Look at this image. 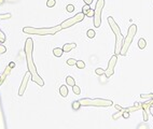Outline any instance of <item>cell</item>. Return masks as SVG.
I'll return each instance as SVG.
<instances>
[{
    "label": "cell",
    "instance_id": "cell-1",
    "mask_svg": "<svg viewBox=\"0 0 153 129\" xmlns=\"http://www.w3.org/2000/svg\"><path fill=\"white\" fill-rule=\"evenodd\" d=\"M32 52H33V41L32 39L28 38L25 43V55H26V59H27V66H28V71L31 74V80L35 83H37L39 86H43L44 82L40 77V75L38 74L36 66L33 63V58H32Z\"/></svg>",
    "mask_w": 153,
    "mask_h": 129
},
{
    "label": "cell",
    "instance_id": "cell-2",
    "mask_svg": "<svg viewBox=\"0 0 153 129\" xmlns=\"http://www.w3.org/2000/svg\"><path fill=\"white\" fill-rule=\"evenodd\" d=\"M61 30L60 25L50 28H33V27H24L23 31L28 35H38V36H46V35H55Z\"/></svg>",
    "mask_w": 153,
    "mask_h": 129
},
{
    "label": "cell",
    "instance_id": "cell-3",
    "mask_svg": "<svg viewBox=\"0 0 153 129\" xmlns=\"http://www.w3.org/2000/svg\"><path fill=\"white\" fill-rule=\"evenodd\" d=\"M108 23L110 25L111 29L114 33H116V55L120 54L121 49H122V45H123V36L121 33L120 27L116 25V23L114 22V19L112 17H108Z\"/></svg>",
    "mask_w": 153,
    "mask_h": 129
},
{
    "label": "cell",
    "instance_id": "cell-4",
    "mask_svg": "<svg viewBox=\"0 0 153 129\" xmlns=\"http://www.w3.org/2000/svg\"><path fill=\"white\" fill-rule=\"evenodd\" d=\"M137 32V26L136 25H132L128 28V31H127V37L124 41H123V45H122V49H121V55H126L127 51H128V47H130V43H132L133 39H134L135 35Z\"/></svg>",
    "mask_w": 153,
    "mask_h": 129
},
{
    "label": "cell",
    "instance_id": "cell-5",
    "mask_svg": "<svg viewBox=\"0 0 153 129\" xmlns=\"http://www.w3.org/2000/svg\"><path fill=\"white\" fill-rule=\"evenodd\" d=\"M81 106H95V107H110L112 106L111 100H105V99H81L79 100Z\"/></svg>",
    "mask_w": 153,
    "mask_h": 129
},
{
    "label": "cell",
    "instance_id": "cell-6",
    "mask_svg": "<svg viewBox=\"0 0 153 129\" xmlns=\"http://www.w3.org/2000/svg\"><path fill=\"white\" fill-rule=\"evenodd\" d=\"M105 4V0H98L96 3V9L94 11V26L95 27H100L101 24V12Z\"/></svg>",
    "mask_w": 153,
    "mask_h": 129
},
{
    "label": "cell",
    "instance_id": "cell-7",
    "mask_svg": "<svg viewBox=\"0 0 153 129\" xmlns=\"http://www.w3.org/2000/svg\"><path fill=\"white\" fill-rule=\"evenodd\" d=\"M83 18H84V14H83V13H78V14L74 15V16L71 17V18L64 21L63 23L60 24V27H61V29L68 28V27L73 26L74 24H77V23H79V22L83 21Z\"/></svg>",
    "mask_w": 153,
    "mask_h": 129
},
{
    "label": "cell",
    "instance_id": "cell-8",
    "mask_svg": "<svg viewBox=\"0 0 153 129\" xmlns=\"http://www.w3.org/2000/svg\"><path fill=\"white\" fill-rule=\"evenodd\" d=\"M116 60H118V57H116V55H113V56L111 57L110 61H109L108 68H107V70L105 71L106 77H110L111 75L113 74V72H114V67H116Z\"/></svg>",
    "mask_w": 153,
    "mask_h": 129
},
{
    "label": "cell",
    "instance_id": "cell-9",
    "mask_svg": "<svg viewBox=\"0 0 153 129\" xmlns=\"http://www.w3.org/2000/svg\"><path fill=\"white\" fill-rule=\"evenodd\" d=\"M30 76H31V74H30V72L28 71V72L25 74V76H24L23 82H22L21 87H19V96H23V95H24V93H25V89H26V87H27V84H28L29 77H30Z\"/></svg>",
    "mask_w": 153,
    "mask_h": 129
},
{
    "label": "cell",
    "instance_id": "cell-10",
    "mask_svg": "<svg viewBox=\"0 0 153 129\" xmlns=\"http://www.w3.org/2000/svg\"><path fill=\"white\" fill-rule=\"evenodd\" d=\"M75 46H77L75 43H66V44L64 45V47H63V51L68 53V52H70L72 49H74Z\"/></svg>",
    "mask_w": 153,
    "mask_h": 129
},
{
    "label": "cell",
    "instance_id": "cell-11",
    "mask_svg": "<svg viewBox=\"0 0 153 129\" xmlns=\"http://www.w3.org/2000/svg\"><path fill=\"white\" fill-rule=\"evenodd\" d=\"M59 94L63 97H66L67 95H68V87H67L66 85H61V86L59 87Z\"/></svg>",
    "mask_w": 153,
    "mask_h": 129
},
{
    "label": "cell",
    "instance_id": "cell-12",
    "mask_svg": "<svg viewBox=\"0 0 153 129\" xmlns=\"http://www.w3.org/2000/svg\"><path fill=\"white\" fill-rule=\"evenodd\" d=\"M63 53H64L63 49H59V47H56V49H53V54H54L56 57H60L61 55H63Z\"/></svg>",
    "mask_w": 153,
    "mask_h": 129
},
{
    "label": "cell",
    "instance_id": "cell-13",
    "mask_svg": "<svg viewBox=\"0 0 153 129\" xmlns=\"http://www.w3.org/2000/svg\"><path fill=\"white\" fill-rule=\"evenodd\" d=\"M66 82H67V84H68L69 86H74V85H75L74 80H73V77H71V76H67Z\"/></svg>",
    "mask_w": 153,
    "mask_h": 129
},
{
    "label": "cell",
    "instance_id": "cell-14",
    "mask_svg": "<svg viewBox=\"0 0 153 129\" xmlns=\"http://www.w3.org/2000/svg\"><path fill=\"white\" fill-rule=\"evenodd\" d=\"M146 45H147V42H146V40H144V39H140V40H139V42H138L139 49H144V47H146Z\"/></svg>",
    "mask_w": 153,
    "mask_h": 129
},
{
    "label": "cell",
    "instance_id": "cell-15",
    "mask_svg": "<svg viewBox=\"0 0 153 129\" xmlns=\"http://www.w3.org/2000/svg\"><path fill=\"white\" fill-rule=\"evenodd\" d=\"M75 65H77V67H78L79 69H84L85 68V62L82 60H78Z\"/></svg>",
    "mask_w": 153,
    "mask_h": 129
},
{
    "label": "cell",
    "instance_id": "cell-16",
    "mask_svg": "<svg viewBox=\"0 0 153 129\" xmlns=\"http://www.w3.org/2000/svg\"><path fill=\"white\" fill-rule=\"evenodd\" d=\"M81 107V103L80 101H74V102L72 103V108L73 110H79V108Z\"/></svg>",
    "mask_w": 153,
    "mask_h": 129
},
{
    "label": "cell",
    "instance_id": "cell-17",
    "mask_svg": "<svg viewBox=\"0 0 153 129\" xmlns=\"http://www.w3.org/2000/svg\"><path fill=\"white\" fill-rule=\"evenodd\" d=\"M75 63H77V60L73 58H70L67 60V65H68V66H74Z\"/></svg>",
    "mask_w": 153,
    "mask_h": 129
},
{
    "label": "cell",
    "instance_id": "cell-18",
    "mask_svg": "<svg viewBox=\"0 0 153 129\" xmlns=\"http://www.w3.org/2000/svg\"><path fill=\"white\" fill-rule=\"evenodd\" d=\"M95 31L93 30V29H90V30H87V37L88 38H94L95 37Z\"/></svg>",
    "mask_w": 153,
    "mask_h": 129
},
{
    "label": "cell",
    "instance_id": "cell-19",
    "mask_svg": "<svg viewBox=\"0 0 153 129\" xmlns=\"http://www.w3.org/2000/svg\"><path fill=\"white\" fill-rule=\"evenodd\" d=\"M55 3H56V1L55 0H47V2H46V5L49 8H52L55 5Z\"/></svg>",
    "mask_w": 153,
    "mask_h": 129
},
{
    "label": "cell",
    "instance_id": "cell-20",
    "mask_svg": "<svg viewBox=\"0 0 153 129\" xmlns=\"http://www.w3.org/2000/svg\"><path fill=\"white\" fill-rule=\"evenodd\" d=\"M95 73H96L97 75H102V74H105V70H102L101 68H97L96 70H95Z\"/></svg>",
    "mask_w": 153,
    "mask_h": 129
},
{
    "label": "cell",
    "instance_id": "cell-21",
    "mask_svg": "<svg viewBox=\"0 0 153 129\" xmlns=\"http://www.w3.org/2000/svg\"><path fill=\"white\" fill-rule=\"evenodd\" d=\"M5 41V35L0 30V43H3Z\"/></svg>",
    "mask_w": 153,
    "mask_h": 129
},
{
    "label": "cell",
    "instance_id": "cell-22",
    "mask_svg": "<svg viewBox=\"0 0 153 129\" xmlns=\"http://www.w3.org/2000/svg\"><path fill=\"white\" fill-rule=\"evenodd\" d=\"M91 8H90V5L88 4H85L84 7H83V11H82V13L84 15H86V13H87V11H88V10H90Z\"/></svg>",
    "mask_w": 153,
    "mask_h": 129
},
{
    "label": "cell",
    "instance_id": "cell-23",
    "mask_svg": "<svg viewBox=\"0 0 153 129\" xmlns=\"http://www.w3.org/2000/svg\"><path fill=\"white\" fill-rule=\"evenodd\" d=\"M73 87V92H74V94H77V95H79L80 94V88H79V86H77V85H74V86H72Z\"/></svg>",
    "mask_w": 153,
    "mask_h": 129
},
{
    "label": "cell",
    "instance_id": "cell-24",
    "mask_svg": "<svg viewBox=\"0 0 153 129\" xmlns=\"http://www.w3.org/2000/svg\"><path fill=\"white\" fill-rule=\"evenodd\" d=\"M11 17V14H0V19H7Z\"/></svg>",
    "mask_w": 153,
    "mask_h": 129
},
{
    "label": "cell",
    "instance_id": "cell-25",
    "mask_svg": "<svg viewBox=\"0 0 153 129\" xmlns=\"http://www.w3.org/2000/svg\"><path fill=\"white\" fill-rule=\"evenodd\" d=\"M141 98H146V99H148V98H153V94H148V95L141 94Z\"/></svg>",
    "mask_w": 153,
    "mask_h": 129
},
{
    "label": "cell",
    "instance_id": "cell-26",
    "mask_svg": "<svg viewBox=\"0 0 153 129\" xmlns=\"http://www.w3.org/2000/svg\"><path fill=\"white\" fill-rule=\"evenodd\" d=\"M5 51H7V47H5V45H1V44H0V54H3V53H5Z\"/></svg>",
    "mask_w": 153,
    "mask_h": 129
},
{
    "label": "cell",
    "instance_id": "cell-27",
    "mask_svg": "<svg viewBox=\"0 0 153 129\" xmlns=\"http://www.w3.org/2000/svg\"><path fill=\"white\" fill-rule=\"evenodd\" d=\"M66 10L68 12H72L73 10H74V7H73L72 4H68V5H67V8H66Z\"/></svg>",
    "mask_w": 153,
    "mask_h": 129
},
{
    "label": "cell",
    "instance_id": "cell-28",
    "mask_svg": "<svg viewBox=\"0 0 153 129\" xmlns=\"http://www.w3.org/2000/svg\"><path fill=\"white\" fill-rule=\"evenodd\" d=\"M86 15H87V16H90V17H91V16H94V11H93L92 9H90L88 11H87Z\"/></svg>",
    "mask_w": 153,
    "mask_h": 129
},
{
    "label": "cell",
    "instance_id": "cell-29",
    "mask_svg": "<svg viewBox=\"0 0 153 129\" xmlns=\"http://www.w3.org/2000/svg\"><path fill=\"white\" fill-rule=\"evenodd\" d=\"M123 117L124 118H128L130 117V113H128V111H127V112H123Z\"/></svg>",
    "mask_w": 153,
    "mask_h": 129
},
{
    "label": "cell",
    "instance_id": "cell-30",
    "mask_svg": "<svg viewBox=\"0 0 153 129\" xmlns=\"http://www.w3.org/2000/svg\"><path fill=\"white\" fill-rule=\"evenodd\" d=\"M123 114V112H121V113H118V114H114L113 115V118H114V120H116V118L119 117V116H121V115Z\"/></svg>",
    "mask_w": 153,
    "mask_h": 129
},
{
    "label": "cell",
    "instance_id": "cell-31",
    "mask_svg": "<svg viewBox=\"0 0 153 129\" xmlns=\"http://www.w3.org/2000/svg\"><path fill=\"white\" fill-rule=\"evenodd\" d=\"M84 2H85V4H88V5H90L91 3L93 2V0H84Z\"/></svg>",
    "mask_w": 153,
    "mask_h": 129
},
{
    "label": "cell",
    "instance_id": "cell-32",
    "mask_svg": "<svg viewBox=\"0 0 153 129\" xmlns=\"http://www.w3.org/2000/svg\"><path fill=\"white\" fill-rule=\"evenodd\" d=\"M14 66H15V63H14V62H11V63H10V67H11V68H13Z\"/></svg>",
    "mask_w": 153,
    "mask_h": 129
},
{
    "label": "cell",
    "instance_id": "cell-33",
    "mask_svg": "<svg viewBox=\"0 0 153 129\" xmlns=\"http://www.w3.org/2000/svg\"><path fill=\"white\" fill-rule=\"evenodd\" d=\"M116 109H118V110H122V108H121V107H120V106H116Z\"/></svg>",
    "mask_w": 153,
    "mask_h": 129
},
{
    "label": "cell",
    "instance_id": "cell-34",
    "mask_svg": "<svg viewBox=\"0 0 153 129\" xmlns=\"http://www.w3.org/2000/svg\"><path fill=\"white\" fill-rule=\"evenodd\" d=\"M150 112H151V114L153 115V108H150Z\"/></svg>",
    "mask_w": 153,
    "mask_h": 129
}]
</instances>
